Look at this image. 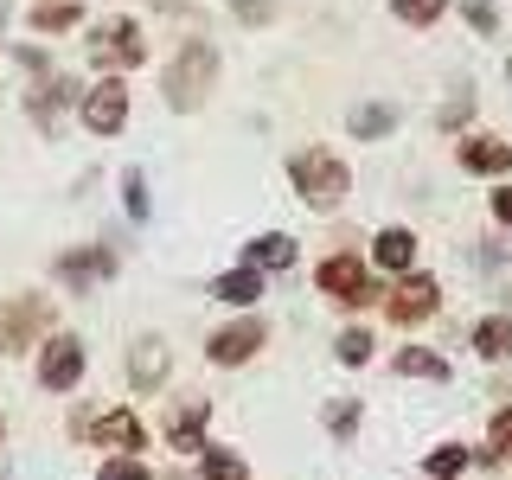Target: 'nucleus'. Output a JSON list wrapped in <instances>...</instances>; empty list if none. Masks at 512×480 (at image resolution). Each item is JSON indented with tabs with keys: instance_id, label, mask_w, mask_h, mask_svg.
I'll return each instance as SVG.
<instances>
[{
	"instance_id": "1",
	"label": "nucleus",
	"mask_w": 512,
	"mask_h": 480,
	"mask_svg": "<svg viewBox=\"0 0 512 480\" xmlns=\"http://www.w3.org/2000/svg\"><path fill=\"white\" fill-rule=\"evenodd\" d=\"M212 90H218V45L192 32V39L173 45L167 71H160V96H167L173 116H192V109L212 103Z\"/></svg>"
},
{
	"instance_id": "2",
	"label": "nucleus",
	"mask_w": 512,
	"mask_h": 480,
	"mask_svg": "<svg viewBox=\"0 0 512 480\" xmlns=\"http://www.w3.org/2000/svg\"><path fill=\"white\" fill-rule=\"evenodd\" d=\"M288 180H295V199L308 212H340L352 199V167L340 160V148H295L288 154Z\"/></svg>"
},
{
	"instance_id": "3",
	"label": "nucleus",
	"mask_w": 512,
	"mask_h": 480,
	"mask_svg": "<svg viewBox=\"0 0 512 480\" xmlns=\"http://www.w3.org/2000/svg\"><path fill=\"white\" fill-rule=\"evenodd\" d=\"M71 442H84V448H103V455H148V442H154V429L141 423L128 404H103V410H71Z\"/></svg>"
},
{
	"instance_id": "4",
	"label": "nucleus",
	"mask_w": 512,
	"mask_h": 480,
	"mask_svg": "<svg viewBox=\"0 0 512 480\" xmlns=\"http://www.w3.org/2000/svg\"><path fill=\"white\" fill-rule=\"evenodd\" d=\"M45 333H58V301L45 288H20L0 301V359H32Z\"/></svg>"
},
{
	"instance_id": "5",
	"label": "nucleus",
	"mask_w": 512,
	"mask_h": 480,
	"mask_svg": "<svg viewBox=\"0 0 512 480\" xmlns=\"http://www.w3.org/2000/svg\"><path fill=\"white\" fill-rule=\"evenodd\" d=\"M314 288L333 301V308H346V314L378 308V301H384V282L372 276V263H365L359 250H327L314 263Z\"/></svg>"
},
{
	"instance_id": "6",
	"label": "nucleus",
	"mask_w": 512,
	"mask_h": 480,
	"mask_svg": "<svg viewBox=\"0 0 512 480\" xmlns=\"http://www.w3.org/2000/svg\"><path fill=\"white\" fill-rule=\"evenodd\" d=\"M84 378H90V346H84V333H71V327L45 333L39 352H32V384H39L45 397H71Z\"/></svg>"
},
{
	"instance_id": "7",
	"label": "nucleus",
	"mask_w": 512,
	"mask_h": 480,
	"mask_svg": "<svg viewBox=\"0 0 512 480\" xmlns=\"http://www.w3.org/2000/svg\"><path fill=\"white\" fill-rule=\"evenodd\" d=\"M84 58L103 77H128V71H141V64H148V39H141V26L128 20V13H116V20H96L90 26Z\"/></svg>"
},
{
	"instance_id": "8",
	"label": "nucleus",
	"mask_w": 512,
	"mask_h": 480,
	"mask_svg": "<svg viewBox=\"0 0 512 480\" xmlns=\"http://www.w3.org/2000/svg\"><path fill=\"white\" fill-rule=\"evenodd\" d=\"M384 320L391 327H423V320H436L442 314V282L429 276V269H410V276H397V282H384Z\"/></svg>"
},
{
	"instance_id": "9",
	"label": "nucleus",
	"mask_w": 512,
	"mask_h": 480,
	"mask_svg": "<svg viewBox=\"0 0 512 480\" xmlns=\"http://www.w3.org/2000/svg\"><path fill=\"white\" fill-rule=\"evenodd\" d=\"M263 346H269V320H263V314H231L224 327L205 333V359H212L218 372H237V365H250Z\"/></svg>"
},
{
	"instance_id": "10",
	"label": "nucleus",
	"mask_w": 512,
	"mask_h": 480,
	"mask_svg": "<svg viewBox=\"0 0 512 480\" xmlns=\"http://www.w3.org/2000/svg\"><path fill=\"white\" fill-rule=\"evenodd\" d=\"M128 103H135V90H128V77H96V84L77 96V122H84V135L109 141L128 128Z\"/></svg>"
},
{
	"instance_id": "11",
	"label": "nucleus",
	"mask_w": 512,
	"mask_h": 480,
	"mask_svg": "<svg viewBox=\"0 0 512 480\" xmlns=\"http://www.w3.org/2000/svg\"><path fill=\"white\" fill-rule=\"evenodd\" d=\"M205 429H212V397H199V391L173 397L167 416H160V436H167V448H173L180 461H186V455H192V461L205 455V442H212Z\"/></svg>"
},
{
	"instance_id": "12",
	"label": "nucleus",
	"mask_w": 512,
	"mask_h": 480,
	"mask_svg": "<svg viewBox=\"0 0 512 480\" xmlns=\"http://www.w3.org/2000/svg\"><path fill=\"white\" fill-rule=\"evenodd\" d=\"M122 378L135 384V397L167 391V378H173V346H167V333H141V340H128V352H122Z\"/></svg>"
},
{
	"instance_id": "13",
	"label": "nucleus",
	"mask_w": 512,
	"mask_h": 480,
	"mask_svg": "<svg viewBox=\"0 0 512 480\" xmlns=\"http://www.w3.org/2000/svg\"><path fill=\"white\" fill-rule=\"evenodd\" d=\"M116 263H122V256L109 250V244H84V250H64L58 263H52V276H58L64 288H71V295H90L96 282H109V276H116Z\"/></svg>"
},
{
	"instance_id": "14",
	"label": "nucleus",
	"mask_w": 512,
	"mask_h": 480,
	"mask_svg": "<svg viewBox=\"0 0 512 480\" xmlns=\"http://www.w3.org/2000/svg\"><path fill=\"white\" fill-rule=\"evenodd\" d=\"M455 167H461V173H474V180H512V141L468 128V135L455 141Z\"/></svg>"
},
{
	"instance_id": "15",
	"label": "nucleus",
	"mask_w": 512,
	"mask_h": 480,
	"mask_svg": "<svg viewBox=\"0 0 512 480\" xmlns=\"http://www.w3.org/2000/svg\"><path fill=\"white\" fill-rule=\"evenodd\" d=\"M372 276H384V282H397V276H410L416 269V231L410 224H384V231L372 237Z\"/></svg>"
},
{
	"instance_id": "16",
	"label": "nucleus",
	"mask_w": 512,
	"mask_h": 480,
	"mask_svg": "<svg viewBox=\"0 0 512 480\" xmlns=\"http://www.w3.org/2000/svg\"><path fill=\"white\" fill-rule=\"evenodd\" d=\"M77 96H84V90H77V84H71V77H45V84H39V90H32V96H26V116H32V122H39V128H45V135H58V122H64V109H77Z\"/></svg>"
},
{
	"instance_id": "17",
	"label": "nucleus",
	"mask_w": 512,
	"mask_h": 480,
	"mask_svg": "<svg viewBox=\"0 0 512 480\" xmlns=\"http://www.w3.org/2000/svg\"><path fill=\"white\" fill-rule=\"evenodd\" d=\"M244 263L256 269V276H282V269L301 263V244L288 231H256L250 244H244Z\"/></svg>"
},
{
	"instance_id": "18",
	"label": "nucleus",
	"mask_w": 512,
	"mask_h": 480,
	"mask_svg": "<svg viewBox=\"0 0 512 480\" xmlns=\"http://www.w3.org/2000/svg\"><path fill=\"white\" fill-rule=\"evenodd\" d=\"M205 295H212L218 308H231V314H256V301H263V276H256L250 263H237V269H224V276H212Z\"/></svg>"
},
{
	"instance_id": "19",
	"label": "nucleus",
	"mask_w": 512,
	"mask_h": 480,
	"mask_svg": "<svg viewBox=\"0 0 512 480\" xmlns=\"http://www.w3.org/2000/svg\"><path fill=\"white\" fill-rule=\"evenodd\" d=\"M391 378H416V384H448V378H455V365H448L436 346H397V352H391Z\"/></svg>"
},
{
	"instance_id": "20",
	"label": "nucleus",
	"mask_w": 512,
	"mask_h": 480,
	"mask_svg": "<svg viewBox=\"0 0 512 480\" xmlns=\"http://www.w3.org/2000/svg\"><path fill=\"white\" fill-rule=\"evenodd\" d=\"M474 359L480 365H506L512 359V314H480L474 320Z\"/></svg>"
},
{
	"instance_id": "21",
	"label": "nucleus",
	"mask_w": 512,
	"mask_h": 480,
	"mask_svg": "<svg viewBox=\"0 0 512 480\" xmlns=\"http://www.w3.org/2000/svg\"><path fill=\"white\" fill-rule=\"evenodd\" d=\"M397 122H404V109H397V103H359L346 116V135L352 141H384V135H397Z\"/></svg>"
},
{
	"instance_id": "22",
	"label": "nucleus",
	"mask_w": 512,
	"mask_h": 480,
	"mask_svg": "<svg viewBox=\"0 0 512 480\" xmlns=\"http://www.w3.org/2000/svg\"><path fill=\"white\" fill-rule=\"evenodd\" d=\"M32 32L39 39H58V32H71V26H84V0H32Z\"/></svg>"
},
{
	"instance_id": "23",
	"label": "nucleus",
	"mask_w": 512,
	"mask_h": 480,
	"mask_svg": "<svg viewBox=\"0 0 512 480\" xmlns=\"http://www.w3.org/2000/svg\"><path fill=\"white\" fill-rule=\"evenodd\" d=\"M474 461H487V468H512V404H500L487 416V448H474Z\"/></svg>"
},
{
	"instance_id": "24",
	"label": "nucleus",
	"mask_w": 512,
	"mask_h": 480,
	"mask_svg": "<svg viewBox=\"0 0 512 480\" xmlns=\"http://www.w3.org/2000/svg\"><path fill=\"white\" fill-rule=\"evenodd\" d=\"M333 359H340L346 372H365V365L378 359V333H372V327H340V340H333Z\"/></svg>"
},
{
	"instance_id": "25",
	"label": "nucleus",
	"mask_w": 512,
	"mask_h": 480,
	"mask_svg": "<svg viewBox=\"0 0 512 480\" xmlns=\"http://www.w3.org/2000/svg\"><path fill=\"white\" fill-rule=\"evenodd\" d=\"M199 480H250V461L237 455V448H224V442H205V455H199Z\"/></svg>"
},
{
	"instance_id": "26",
	"label": "nucleus",
	"mask_w": 512,
	"mask_h": 480,
	"mask_svg": "<svg viewBox=\"0 0 512 480\" xmlns=\"http://www.w3.org/2000/svg\"><path fill=\"white\" fill-rule=\"evenodd\" d=\"M359 423H365V404H359V397H333V404L320 410V429H327L333 442H352V436H359Z\"/></svg>"
},
{
	"instance_id": "27",
	"label": "nucleus",
	"mask_w": 512,
	"mask_h": 480,
	"mask_svg": "<svg viewBox=\"0 0 512 480\" xmlns=\"http://www.w3.org/2000/svg\"><path fill=\"white\" fill-rule=\"evenodd\" d=\"M468 461H474L468 442H442V448H429V455H423V474L429 480H461V474H468Z\"/></svg>"
},
{
	"instance_id": "28",
	"label": "nucleus",
	"mask_w": 512,
	"mask_h": 480,
	"mask_svg": "<svg viewBox=\"0 0 512 480\" xmlns=\"http://www.w3.org/2000/svg\"><path fill=\"white\" fill-rule=\"evenodd\" d=\"M442 13H448V0H391V20H397V26H416V32L436 26Z\"/></svg>"
},
{
	"instance_id": "29",
	"label": "nucleus",
	"mask_w": 512,
	"mask_h": 480,
	"mask_svg": "<svg viewBox=\"0 0 512 480\" xmlns=\"http://www.w3.org/2000/svg\"><path fill=\"white\" fill-rule=\"evenodd\" d=\"M96 480H160L148 468V455H103L96 461Z\"/></svg>"
},
{
	"instance_id": "30",
	"label": "nucleus",
	"mask_w": 512,
	"mask_h": 480,
	"mask_svg": "<svg viewBox=\"0 0 512 480\" xmlns=\"http://www.w3.org/2000/svg\"><path fill=\"white\" fill-rule=\"evenodd\" d=\"M461 13H468V26L480 32V39H493L500 32V0H455Z\"/></svg>"
},
{
	"instance_id": "31",
	"label": "nucleus",
	"mask_w": 512,
	"mask_h": 480,
	"mask_svg": "<svg viewBox=\"0 0 512 480\" xmlns=\"http://www.w3.org/2000/svg\"><path fill=\"white\" fill-rule=\"evenodd\" d=\"M468 116H474V90H455V103L436 116V128H442V135H461V128H468Z\"/></svg>"
},
{
	"instance_id": "32",
	"label": "nucleus",
	"mask_w": 512,
	"mask_h": 480,
	"mask_svg": "<svg viewBox=\"0 0 512 480\" xmlns=\"http://www.w3.org/2000/svg\"><path fill=\"white\" fill-rule=\"evenodd\" d=\"M122 205H128V218H135V224H141V218H148V180H141V173H135V167H128V173H122Z\"/></svg>"
},
{
	"instance_id": "33",
	"label": "nucleus",
	"mask_w": 512,
	"mask_h": 480,
	"mask_svg": "<svg viewBox=\"0 0 512 480\" xmlns=\"http://www.w3.org/2000/svg\"><path fill=\"white\" fill-rule=\"evenodd\" d=\"M231 13H237V26H269L276 20V0H231Z\"/></svg>"
},
{
	"instance_id": "34",
	"label": "nucleus",
	"mask_w": 512,
	"mask_h": 480,
	"mask_svg": "<svg viewBox=\"0 0 512 480\" xmlns=\"http://www.w3.org/2000/svg\"><path fill=\"white\" fill-rule=\"evenodd\" d=\"M487 205H493V224H506V231H512V180L493 186V192H487Z\"/></svg>"
},
{
	"instance_id": "35",
	"label": "nucleus",
	"mask_w": 512,
	"mask_h": 480,
	"mask_svg": "<svg viewBox=\"0 0 512 480\" xmlns=\"http://www.w3.org/2000/svg\"><path fill=\"white\" fill-rule=\"evenodd\" d=\"M154 7H160V13H180V7H186V0H154Z\"/></svg>"
},
{
	"instance_id": "36",
	"label": "nucleus",
	"mask_w": 512,
	"mask_h": 480,
	"mask_svg": "<svg viewBox=\"0 0 512 480\" xmlns=\"http://www.w3.org/2000/svg\"><path fill=\"white\" fill-rule=\"evenodd\" d=\"M7 429H13V423H7V410H0V448H7Z\"/></svg>"
},
{
	"instance_id": "37",
	"label": "nucleus",
	"mask_w": 512,
	"mask_h": 480,
	"mask_svg": "<svg viewBox=\"0 0 512 480\" xmlns=\"http://www.w3.org/2000/svg\"><path fill=\"white\" fill-rule=\"evenodd\" d=\"M7 13H13V0H0V26H7Z\"/></svg>"
},
{
	"instance_id": "38",
	"label": "nucleus",
	"mask_w": 512,
	"mask_h": 480,
	"mask_svg": "<svg viewBox=\"0 0 512 480\" xmlns=\"http://www.w3.org/2000/svg\"><path fill=\"white\" fill-rule=\"evenodd\" d=\"M506 84H512V58H506Z\"/></svg>"
}]
</instances>
